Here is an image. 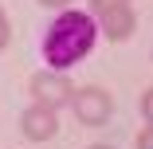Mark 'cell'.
<instances>
[{
  "instance_id": "6da1fadb",
  "label": "cell",
  "mask_w": 153,
  "mask_h": 149,
  "mask_svg": "<svg viewBox=\"0 0 153 149\" xmlns=\"http://www.w3.org/2000/svg\"><path fill=\"white\" fill-rule=\"evenodd\" d=\"M90 43H94V20L86 12H63L43 39V55L51 67H71L90 51Z\"/></svg>"
},
{
  "instance_id": "7a4b0ae2",
  "label": "cell",
  "mask_w": 153,
  "mask_h": 149,
  "mask_svg": "<svg viewBox=\"0 0 153 149\" xmlns=\"http://www.w3.org/2000/svg\"><path fill=\"white\" fill-rule=\"evenodd\" d=\"M51 130H55V118H51L43 106L32 110V114H24V133H27V137H47Z\"/></svg>"
},
{
  "instance_id": "3957f363",
  "label": "cell",
  "mask_w": 153,
  "mask_h": 149,
  "mask_svg": "<svg viewBox=\"0 0 153 149\" xmlns=\"http://www.w3.org/2000/svg\"><path fill=\"white\" fill-rule=\"evenodd\" d=\"M51 4H63V0H51Z\"/></svg>"
}]
</instances>
